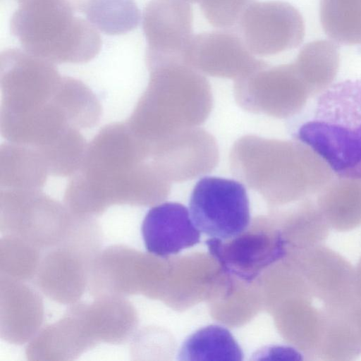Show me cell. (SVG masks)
Segmentation results:
<instances>
[{"mask_svg":"<svg viewBox=\"0 0 361 361\" xmlns=\"http://www.w3.org/2000/svg\"><path fill=\"white\" fill-rule=\"evenodd\" d=\"M190 214L200 231L227 240L245 231L250 224V203L245 186L220 177L205 176L195 184Z\"/></svg>","mask_w":361,"mask_h":361,"instance_id":"5","label":"cell"},{"mask_svg":"<svg viewBox=\"0 0 361 361\" xmlns=\"http://www.w3.org/2000/svg\"><path fill=\"white\" fill-rule=\"evenodd\" d=\"M19 4H23L26 1H28L30 0H17Z\"/></svg>","mask_w":361,"mask_h":361,"instance_id":"22","label":"cell"},{"mask_svg":"<svg viewBox=\"0 0 361 361\" xmlns=\"http://www.w3.org/2000/svg\"><path fill=\"white\" fill-rule=\"evenodd\" d=\"M239 34L252 54L269 56L300 45L305 36L302 15L281 1H255L240 21Z\"/></svg>","mask_w":361,"mask_h":361,"instance_id":"6","label":"cell"},{"mask_svg":"<svg viewBox=\"0 0 361 361\" xmlns=\"http://www.w3.org/2000/svg\"><path fill=\"white\" fill-rule=\"evenodd\" d=\"M300 259L302 274L322 307H342L357 298L355 267L342 255L322 244L300 252Z\"/></svg>","mask_w":361,"mask_h":361,"instance_id":"11","label":"cell"},{"mask_svg":"<svg viewBox=\"0 0 361 361\" xmlns=\"http://www.w3.org/2000/svg\"><path fill=\"white\" fill-rule=\"evenodd\" d=\"M192 23V7L186 0H150L142 14L147 67L185 63V54L193 37Z\"/></svg>","mask_w":361,"mask_h":361,"instance_id":"7","label":"cell"},{"mask_svg":"<svg viewBox=\"0 0 361 361\" xmlns=\"http://www.w3.org/2000/svg\"><path fill=\"white\" fill-rule=\"evenodd\" d=\"M179 360H243L238 343L224 326L209 325L202 328L183 342L178 355Z\"/></svg>","mask_w":361,"mask_h":361,"instance_id":"16","label":"cell"},{"mask_svg":"<svg viewBox=\"0 0 361 361\" xmlns=\"http://www.w3.org/2000/svg\"><path fill=\"white\" fill-rule=\"evenodd\" d=\"M149 71L148 87L127 123L135 135L154 143L205 119L211 106L210 88L200 71L182 62Z\"/></svg>","mask_w":361,"mask_h":361,"instance_id":"1","label":"cell"},{"mask_svg":"<svg viewBox=\"0 0 361 361\" xmlns=\"http://www.w3.org/2000/svg\"><path fill=\"white\" fill-rule=\"evenodd\" d=\"M296 138L338 178L361 179V80L343 81L323 92L314 118L300 126Z\"/></svg>","mask_w":361,"mask_h":361,"instance_id":"4","label":"cell"},{"mask_svg":"<svg viewBox=\"0 0 361 361\" xmlns=\"http://www.w3.org/2000/svg\"><path fill=\"white\" fill-rule=\"evenodd\" d=\"M246 230L227 240L212 238L206 244L224 271L250 283L267 267L283 259L288 245L279 230Z\"/></svg>","mask_w":361,"mask_h":361,"instance_id":"8","label":"cell"},{"mask_svg":"<svg viewBox=\"0 0 361 361\" xmlns=\"http://www.w3.org/2000/svg\"><path fill=\"white\" fill-rule=\"evenodd\" d=\"M185 62L209 75L235 79L265 63L255 59L240 34L232 30L193 35L185 54Z\"/></svg>","mask_w":361,"mask_h":361,"instance_id":"9","label":"cell"},{"mask_svg":"<svg viewBox=\"0 0 361 361\" xmlns=\"http://www.w3.org/2000/svg\"><path fill=\"white\" fill-rule=\"evenodd\" d=\"M320 20L325 33L335 42L361 44V0H321Z\"/></svg>","mask_w":361,"mask_h":361,"instance_id":"17","label":"cell"},{"mask_svg":"<svg viewBox=\"0 0 361 361\" xmlns=\"http://www.w3.org/2000/svg\"><path fill=\"white\" fill-rule=\"evenodd\" d=\"M253 2L255 0H199L197 3L210 25L231 30L238 29L243 15Z\"/></svg>","mask_w":361,"mask_h":361,"instance_id":"19","label":"cell"},{"mask_svg":"<svg viewBox=\"0 0 361 361\" xmlns=\"http://www.w3.org/2000/svg\"><path fill=\"white\" fill-rule=\"evenodd\" d=\"M316 202L330 228L348 231L361 226V179L332 180L319 192Z\"/></svg>","mask_w":361,"mask_h":361,"instance_id":"14","label":"cell"},{"mask_svg":"<svg viewBox=\"0 0 361 361\" xmlns=\"http://www.w3.org/2000/svg\"><path fill=\"white\" fill-rule=\"evenodd\" d=\"M236 85L240 90L256 91L251 92L259 100L255 109L279 118L298 114L310 95L293 63L273 67L264 63Z\"/></svg>","mask_w":361,"mask_h":361,"instance_id":"10","label":"cell"},{"mask_svg":"<svg viewBox=\"0 0 361 361\" xmlns=\"http://www.w3.org/2000/svg\"><path fill=\"white\" fill-rule=\"evenodd\" d=\"M75 12L85 13L92 0H64Z\"/></svg>","mask_w":361,"mask_h":361,"instance_id":"20","label":"cell"},{"mask_svg":"<svg viewBox=\"0 0 361 361\" xmlns=\"http://www.w3.org/2000/svg\"><path fill=\"white\" fill-rule=\"evenodd\" d=\"M167 180L127 123L114 124L102 130L90 145L69 189L85 196L124 195L168 188Z\"/></svg>","mask_w":361,"mask_h":361,"instance_id":"2","label":"cell"},{"mask_svg":"<svg viewBox=\"0 0 361 361\" xmlns=\"http://www.w3.org/2000/svg\"><path fill=\"white\" fill-rule=\"evenodd\" d=\"M355 293L357 298L361 300V257L355 267Z\"/></svg>","mask_w":361,"mask_h":361,"instance_id":"21","label":"cell"},{"mask_svg":"<svg viewBox=\"0 0 361 361\" xmlns=\"http://www.w3.org/2000/svg\"><path fill=\"white\" fill-rule=\"evenodd\" d=\"M323 330L315 360L348 361L361 355V301L322 307Z\"/></svg>","mask_w":361,"mask_h":361,"instance_id":"13","label":"cell"},{"mask_svg":"<svg viewBox=\"0 0 361 361\" xmlns=\"http://www.w3.org/2000/svg\"><path fill=\"white\" fill-rule=\"evenodd\" d=\"M10 28L25 51L51 63H86L102 47L97 29L75 16L64 0H30L19 4Z\"/></svg>","mask_w":361,"mask_h":361,"instance_id":"3","label":"cell"},{"mask_svg":"<svg viewBox=\"0 0 361 361\" xmlns=\"http://www.w3.org/2000/svg\"><path fill=\"white\" fill-rule=\"evenodd\" d=\"M84 14L97 30L110 35L134 30L140 20L134 0H92Z\"/></svg>","mask_w":361,"mask_h":361,"instance_id":"18","label":"cell"},{"mask_svg":"<svg viewBox=\"0 0 361 361\" xmlns=\"http://www.w3.org/2000/svg\"><path fill=\"white\" fill-rule=\"evenodd\" d=\"M310 94L324 92L338 73V47L328 40H315L305 44L293 63Z\"/></svg>","mask_w":361,"mask_h":361,"instance_id":"15","label":"cell"},{"mask_svg":"<svg viewBox=\"0 0 361 361\" xmlns=\"http://www.w3.org/2000/svg\"><path fill=\"white\" fill-rule=\"evenodd\" d=\"M141 231L147 250L161 257L177 254L200 240V231L189 210L177 202H164L151 208Z\"/></svg>","mask_w":361,"mask_h":361,"instance_id":"12","label":"cell"}]
</instances>
